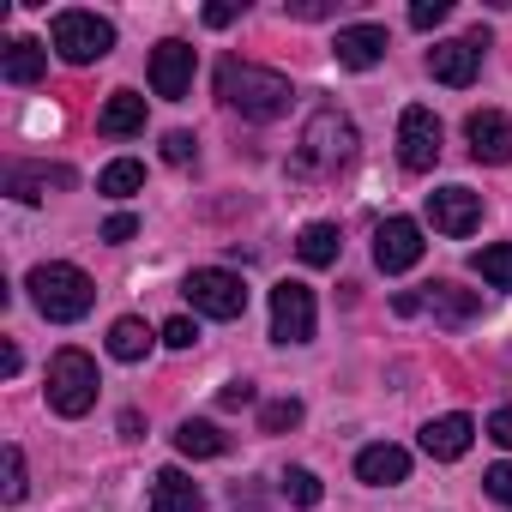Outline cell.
Returning a JSON list of instances; mask_svg holds the SVG:
<instances>
[{
	"label": "cell",
	"mask_w": 512,
	"mask_h": 512,
	"mask_svg": "<svg viewBox=\"0 0 512 512\" xmlns=\"http://www.w3.org/2000/svg\"><path fill=\"white\" fill-rule=\"evenodd\" d=\"M217 97L235 109V115H247V121H278L284 109H290V79L284 73H272V67H253V61H223L217 67Z\"/></svg>",
	"instance_id": "6da1fadb"
},
{
	"label": "cell",
	"mask_w": 512,
	"mask_h": 512,
	"mask_svg": "<svg viewBox=\"0 0 512 512\" xmlns=\"http://www.w3.org/2000/svg\"><path fill=\"white\" fill-rule=\"evenodd\" d=\"M25 290H31L37 314H43V320H55V326H73V320H85V314H91V302H97V284H91L79 266H67V260H49V266H37V272L25 278Z\"/></svg>",
	"instance_id": "7a4b0ae2"
},
{
	"label": "cell",
	"mask_w": 512,
	"mask_h": 512,
	"mask_svg": "<svg viewBox=\"0 0 512 512\" xmlns=\"http://www.w3.org/2000/svg\"><path fill=\"white\" fill-rule=\"evenodd\" d=\"M302 169H314V175H332V169H344L350 157H356V121L350 115H338V109H320L308 127H302Z\"/></svg>",
	"instance_id": "3957f363"
},
{
	"label": "cell",
	"mask_w": 512,
	"mask_h": 512,
	"mask_svg": "<svg viewBox=\"0 0 512 512\" xmlns=\"http://www.w3.org/2000/svg\"><path fill=\"white\" fill-rule=\"evenodd\" d=\"M49 43H55V55H61L67 67H91V61H103V55L115 49V25L97 19V13H55Z\"/></svg>",
	"instance_id": "277c9868"
},
{
	"label": "cell",
	"mask_w": 512,
	"mask_h": 512,
	"mask_svg": "<svg viewBox=\"0 0 512 512\" xmlns=\"http://www.w3.org/2000/svg\"><path fill=\"white\" fill-rule=\"evenodd\" d=\"M49 404L55 416H85L97 404V362L85 350H61L49 362Z\"/></svg>",
	"instance_id": "5b68a950"
},
{
	"label": "cell",
	"mask_w": 512,
	"mask_h": 512,
	"mask_svg": "<svg viewBox=\"0 0 512 512\" xmlns=\"http://www.w3.org/2000/svg\"><path fill=\"white\" fill-rule=\"evenodd\" d=\"M181 290H187L193 314H205V320H241L247 314V284L235 272H223V266H199Z\"/></svg>",
	"instance_id": "8992f818"
},
{
	"label": "cell",
	"mask_w": 512,
	"mask_h": 512,
	"mask_svg": "<svg viewBox=\"0 0 512 512\" xmlns=\"http://www.w3.org/2000/svg\"><path fill=\"white\" fill-rule=\"evenodd\" d=\"M314 326H320L314 290H308V284H296V278H284V284L272 290V338H278V344H308V338H314Z\"/></svg>",
	"instance_id": "52a82bcc"
},
{
	"label": "cell",
	"mask_w": 512,
	"mask_h": 512,
	"mask_svg": "<svg viewBox=\"0 0 512 512\" xmlns=\"http://www.w3.org/2000/svg\"><path fill=\"white\" fill-rule=\"evenodd\" d=\"M398 163L416 169V175H428V169L440 163V121H434V109L410 103V109L398 115Z\"/></svg>",
	"instance_id": "ba28073f"
},
{
	"label": "cell",
	"mask_w": 512,
	"mask_h": 512,
	"mask_svg": "<svg viewBox=\"0 0 512 512\" xmlns=\"http://www.w3.org/2000/svg\"><path fill=\"white\" fill-rule=\"evenodd\" d=\"M392 308H398V314H434L440 326H464V320L476 314V296L458 290V284H428V290H404V296H392Z\"/></svg>",
	"instance_id": "9c48e42d"
},
{
	"label": "cell",
	"mask_w": 512,
	"mask_h": 512,
	"mask_svg": "<svg viewBox=\"0 0 512 512\" xmlns=\"http://www.w3.org/2000/svg\"><path fill=\"white\" fill-rule=\"evenodd\" d=\"M482 49H488V37H482V31H476V37H452V43H434V49H428V73H434L440 85L464 91V85L482 73Z\"/></svg>",
	"instance_id": "30bf717a"
},
{
	"label": "cell",
	"mask_w": 512,
	"mask_h": 512,
	"mask_svg": "<svg viewBox=\"0 0 512 512\" xmlns=\"http://www.w3.org/2000/svg\"><path fill=\"white\" fill-rule=\"evenodd\" d=\"M422 260V223H410V217H386L380 229H374V266L380 272H410Z\"/></svg>",
	"instance_id": "8fae6325"
},
{
	"label": "cell",
	"mask_w": 512,
	"mask_h": 512,
	"mask_svg": "<svg viewBox=\"0 0 512 512\" xmlns=\"http://www.w3.org/2000/svg\"><path fill=\"white\" fill-rule=\"evenodd\" d=\"M151 91H157L163 103H181V97L193 91V49H187L181 37H169V43L151 49Z\"/></svg>",
	"instance_id": "7c38bea8"
},
{
	"label": "cell",
	"mask_w": 512,
	"mask_h": 512,
	"mask_svg": "<svg viewBox=\"0 0 512 512\" xmlns=\"http://www.w3.org/2000/svg\"><path fill=\"white\" fill-rule=\"evenodd\" d=\"M464 139H470V157H476V163H488V169L512 163V121H506L500 109H476V115L464 121Z\"/></svg>",
	"instance_id": "4fadbf2b"
},
{
	"label": "cell",
	"mask_w": 512,
	"mask_h": 512,
	"mask_svg": "<svg viewBox=\"0 0 512 512\" xmlns=\"http://www.w3.org/2000/svg\"><path fill=\"white\" fill-rule=\"evenodd\" d=\"M428 223L440 235H470L482 223V193H470V187H434L428 193Z\"/></svg>",
	"instance_id": "5bb4252c"
},
{
	"label": "cell",
	"mask_w": 512,
	"mask_h": 512,
	"mask_svg": "<svg viewBox=\"0 0 512 512\" xmlns=\"http://www.w3.org/2000/svg\"><path fill=\"white\" fill-rule=\"evenodd\" d=\"M7 193L19 199V205H37V199H49V187H73V169L67 163H7Z\"/></svg>",
	"instance_id": "9a60e30c"
},
{
	"label": "cell",
	"mask_w": 512,
	"mask_h": 512,
	"mask_svg": "<svg viewBox=\"0 0 512 512\" xmlns=\"http://www.w3.org/2000/svg\"><path fill=\"white\" fill-rule=\"evenodd\" d=\"M386 49H392L386 25H350V31H338V43H332L338 67H350V73H368V67H380V61H386Z\"/></svg>",
	"instance_id": "2e32d148"
},
{
	"label": "cell",
	"mask_w": 512,
	"mask_h": 512,
	"mask_svg": "<svg viewBox=\"0 0 512 512\" xmlns=\"http://www.w3.org/2000/svg\"><path fill=\"white\" fill-rule=\"evenodd\" d=\"M470 440H476V422H470V416H434V422L422 428V452H428V458H440V464L464 458V452H470Z\"/></svg>",
	"instance_id": "e0dca14e"
},
{
	"label": "cell",
	"mask_w": 512,
	"mask_h": 512,
	"mask_svg": "<svg viewBox=\"0 0 512 512\" xmlns=\"http://www.w3.org/2000/svg\"><path fill=\"white\" fill-rule=\"evenodd\" d=\"M356 476H362L368 488H398V482L410 476V452H404V446H362V452H356Z\"/></svg>",
	"instance_id": "ac0fdd59"
},
{
	"label": "cell",
	"mask_w": 512,
	"mask_h": 512,
	"mask_svg": "<svg viewBox=\"0 0 512 512\" xmlns=\"http://www.w3.org/2000/svg\"><path fill=\"white\" fill-rule=\"evenodd\" d=\"M151 512H205V494L187 470H157L151 476Z\"/></svg>",
	"instance_id": "d6986e66"
},
{
	"label": "cell",
	"mask_w": 512,
	"mask_h": 512,
	"mask_svg": "<svg viewBox=\"0 0 512 512\" xmlns=\"http://www.w3.org/2000/svg\"><path fill=\"white\" fill-rule=\"evenodd\" d=\"M97 133H103V139H133V133H145V97H139V91H115V97L97 109Z\"/></svg>",
	"instance_id": "ffe728a7"
},
{
	"label": "cell",
	"mask_w": 512,
	"mask_h": 512,
	"mask_svg": "<svg viewBox=\"0 0 512 512\" xmlns=\"http://www.w3.org/2000/svg\"><path fill=\"white\" fill-rule=\"evenodd\" d=\"M49 73V49L31 43V37H13L7 49H0V79L7 85H37Z\"/></svg>",
	"instance_id": "44dd1931"
},
{
	"label": "cell",
	"mask_w": 512,
	"mask_h": 512,
	"mask_svg": "<svg viewBox=\"0 0 512 512\" xmlns=\"http://www.w3.org/2000/svg\"><path fill=\"white\" fill-rule=\"evenodd\" d=\"M338 223H308L302 235H296V253H302V266H332L338 260Z\"/></svg>",
	"instance_id": "7402d4cb"
},
{
	"label": "cell",
	"mask_w": 512,
	"mask_h": 512,
	"mask_svg": "<svg viewBox=\"0 0 512 512\" xmlns=\"http://www.w3.org/2000/svg\"><path fill=\"white\" fill-rule=\"evenodd\" d=\"M175 452H181V458H223L229 440H223L211 422H181V428H175Z\"/></svg>",
	"instance_id": "603a6c76"
},
{
	"label": "cell",
	"mask_w": 512,
	"mask_h": 512,
	"mask_svg": "<svg viewBox=\"0 0 512 512\" xmlns=\"http://www.w3.org/2000/svg\"><path fill=\"white\" fill-rule=\"evenodd\" d=\"M145 350H151V326H145V320L127 314V320L109 326V356H115V362H139Z\"/></svg>",
	"instance_id": "cb8c5ba5"
},
{
	"label": "cell",
	"mask_w": 512,
	"mask_h": 512,
	"mask_svg": "<svg viewBox=\"0 0 512 512\" xmlns=\"http://www.w3.org/2000/svg\"><path fill=\"white\" fill-rule=\"evenodd\" d=\"M145 187V163H133V157H115L103 175H97V193H109V199H127V193H139Z\"/></svg>",
	"instance_id": "d4e9b609"
},
{
	"label": "cell",
	"mask_w": 512,
	"mask_h": 512,
	"mask_svg": "<svg viewBox=\"0 0 512 512\" xmlns=\"http://www.w3.org/2000/svg\"><path fill=\"white\" fill-rule=\"evenodd\" d=\"M470 266H476V278H482V284H494V290H512V241H494V247H482Z\"/></svg>",
	"instance_id": "484cf974"
},
{
	"label": "cell",
	"mask_w": 512,
	"mask_h": 512,
	"mask_svg": "<svg viewBox=\"0 0 512 512\" xmlns=\"http://www.w3.org/2000/svg\"><path fill=\"white\" fill-rule=\"evenodd\" d=\"M0 476H7V482H0V500H7V506H19V500L31 494V476H25V452H19V446H7V458H0Z\"/></svg>",
	"instance_id": "4316f807"
},
{
	"label": "cell",
	"mask_w": 512,
	"mask_h": 512,
	"mask_svg": "<svg viewBox=\"0 0 512 512\" xmlns=\"http://www.w3.org/2000/svg\"><path fill=\"white\" fill-rule=\"evenodd\" d=\"M296 422H302V398H272V404L260 410V428H266V434H290Z\"/></svg>",
	"instance_id": "83f0119b"
},
{
	"label": "cell",
	"mask_w": 512,
	"mask_h": 512,
	"mask_svg": "<svg viewBox=\"0 0 512 512\" xmlns=\"http://www.w3.org/2000/svg\"><path fill=\"white\" fill-rule=\"evenodd\" d=\"M320 494H326V488H320L314 470H302V464L284 470V500H296V506H320Z\"/></svg>",
	"instance_id": "f1b7e54d"
},
{
	"label": "cell",
	"mask_w": 512,
	"mask_h": 512,
	"mask_svg": "<svg viewBox=\"0 0 512 512\" xmlns=\"http://www.w3.org/2000/svg\"><path fill=\"white\" fill-rule=\"evenodd\" d=\"M446 13H452V0H416V7H410V25H416V31H434Z\"/></svg>",
	"instance_id": "f546056e"
},
{
	"label": "cell",
	"mask_w": 512,
	"mask_h": 512,
	"mask_svg": "<svg viewBox=\"0 0 512 512\" xmlns=\"http://www.w3.org/2000/svg\"><path fill=\"white\" fill-rule=\"evenodd\" d=\"M163 344H169V350H193V344H199V326H193L187 314H175V320L163 326Z\"/></svg>",
	"instance_id": "4dcf8cb0"
},
{
	"label": "cell",
	"mask_w": 512,
	"mask_h": 512,
	"mask_svg": "<svg viewBox=\"0 0 512 512\" xmlns=\"http://www.w3.org/2000/svg\"><path fill=\"white\" fill-rule=\"evenodd\" d=\"M193 151H199V145H193V133H181V127H175V133H163V163H193Z\"/></svg>",
	"instance_id": "1f68e13d"
},
{
	"label": "cell",
	"mask_w": 512,
	"mask_h": 512,
	"mask_svg": "<svg viewBox=\"0 0 512 512\" xmlns=\"http://www.w3.org/2000/svg\"><path fill=\"white\" fill-rule=\"evenodd\" d=\"M482 434H488L494 446H512V404H500V410L482 422Z\"/></svg>",
	"instance_id": "d6a6232c"
},
{
	"label": "cell",
	"mask_w": 512,
	"mask_h": 512,
	"mask_svg": "<svg viewBox=\"0 0 512 512\" xmlns=\"http://www.w3.org/2000/svg\"><path fill=\"white\" fill-rule=\"evenodd\" d=\"M482 488H488L500 506H512V464H494V470L482 476Z\"/></svg>",
	"instance_id": "836d02e7"
},
{
	"label": "cell",
	"mask_w": 512,
	"mask_h": 512,
	"mask_svg": "<svg viewBox=\"0 0 512 512\" xmlns=\"http://www.w3.org/2000/svg\"><path fill=\"white\" fill-rule=\"evenodd\" d=\"M133 235H139V217H133V211H115V217L103 223V241H133Z\"/></svg>",
	"instance_id": "e575fe53"
},
{
	"label": "cell",
	"mask_w": 512,
	"mask_h": 512,
	"mask_svg": "<svg viewBox=\"0 0 512 512\" xmlns=\"http://www.w3.org/2000/svg\"><path fill=\"white\" fill-rule=\"evenodd\" d=\"M235 19H241L235 0H211V7H205V25H211V31H223V25H235Z\"/></svg>",
	"instance_id": "d590c367"
},
{
	"label": "cell",
	"mask_w": 512,
	"mask_h": 512,
	"mask_svg": "<svg viewBox=\"0 0 512 512\" xmlns=\"http://www.w3.org/2000/svg\"><path fill=\"white\" fill-rule=\"evenodd\" d=\"M217 404H223V410H241V404H253V386H247V380H229V386L217 392Z\"/></svg>",
	"instance_id": "8d00e7d4"
},
{
	"label": "cell",
	"mask_w": 512,
	"mask_h": 512,
	"mask_svg": "<svg viewBox=\"0 0 512 512\" xmlns=\"http://www.w3.org/2000/svg\"><path fill=\"white\" fill-rule=\"evenodd\" d=\"M290 13H296V19H326L332 7H326V0H296V7H290Z\"/></svg>",
	"instance_id": "74e56055"
}]
</instances>
